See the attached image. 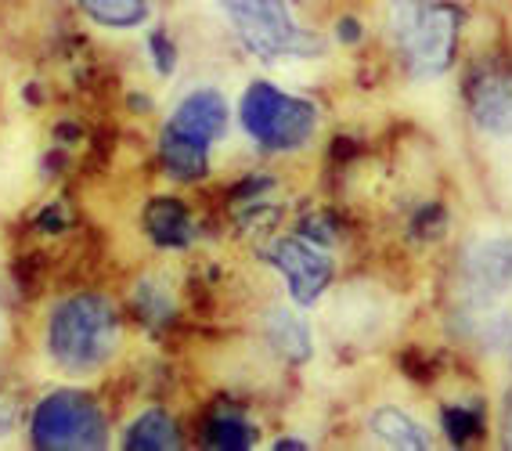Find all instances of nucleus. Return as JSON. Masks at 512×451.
<instances>
[{"label": "nucleus", "mask_w": 512, "mask_h": 451, "mask_svg": "<svg viewBox=\"0 0 512 451\" xmlns=\"http://www.w3.org/2000/svg\"><path fill=\"white\" fill-rule=\"evenodd\" d=\"M119 347V314L98 293H76L47 318V354L69 376L105 369Z\"/></svg>", "instance_id": "f257e3e1"}, {"label": "nucleus", "mask_w": 512, "mask_h": 451, "mask_svg": "<svg viewBox=\"0 0 512 451\" xmlns=\"http://www.w3.org/2000/svg\"><path fill=\"white\" fill-rule=\"evenodd\" d=\"M386 29L412 76H440L455 62L462 15L448 0H390Z\"/></svg>", "instance_id": "f03ea898"}, {"label": "nucleus", "mask_w": 512, "mask_h": 451, "mask_svg": "<svg viewBox=\"0 0 512 451\" xmlns=\"http://www.w3.org/2000/svg\"><path fill=\"white\" fill-rule=\"evenodd\" d=\"M228 130V102L213 87H199L174 109L163 130V163L177 181H195L210 166V148Z\"/></svg>", "instance_id": "7ed1b4c3"}, {"label": "nucleus", "mask_w": 512, "mask_h": 451, "mask_svg": "<svg viewBox=\"0 0 512 451\" xmlns=\"http://www.w3.org/2000/svg\"><path fill=\"white\" fill-rule=\"evenodd\" d=\"M235 26L238 40L264 62L325 55V40L296 26L285 0H213Z\"/></svg>", "instance_id": "20e7f679"}, {"label": "nucleus", "mask_w": 512, "mask_h": 451, "mask_svg": "<svg viewBox=\"0 0 512 451\" xmlns=\"http://www.w3.org/2000/svg\"><path fill=\"white\" fill-rule=\"evenodd\" d=\"M242 127L260 148L293 152L303 148L318 130V105L267 80H256L242 94Z\"/></svg>", "instance_id": "39448f33"}, {"label": "nucleus", "mask_w": 512, "mask_h": 451, "mask_svg": "<svg viewBox=\"0 0 512 451\" xmlns=\"http://www.w3.org/2000/svg\"><path fill=\"white\" fill-rule=\"evenodd\" d=\"M512 289V235L494 231V235H476L458 253L455 264V296L466 318L480 322L484 314L498 307Z\"/></svg>", "instance_id": "423d86ee"}, {"label": "nucleus", "mask_w": 512, "mask_h": 451, "mask_svg": "<svg viewBox=\"0 0 512 451\" xmlns=\"http://www.w3.org/2000/svg\"><path fill=\"white\" fill-rule=\"evenodd\" d=\"M33 444L47 451H94L105 444V415L87 394L55 390L47 394L29 419Z\"/></svg>", "instance_id": "0eeeda50"}, {"label": "nucleus", "mask_w": 512, "mask_h": 451, "mask_svg": "<svg viewBox=\"0 0 512 451\" xmlns=\"http://www.w3.org/2000/svg\"><path fill=\"white\" fill-rule=\"evenodd\" d=\"M466 109L484 141H512V69L484 62L466 83Z\"/></svg>", "instance_id": "6e6552de"}, {"label": "nucleus", "mask_w": 512, "mask_h": 451, "mask_svg": "<svg viewBox=\"0 0 512 451\" xmlns=\"http://www.w3.org/2000/svg\"><path fill=\"white\" fill-rule=\"evenodd\" d=\"M267 260L282 271L289 296L300 307H311L332 282V257L307 239H278Z\"/></svg>", "instance_id": "1a4fd4ad"}, {"label": "nucleus", "mask_w": 512, "mask_h": 451, "mask_svg": "<svg viewBox=\"0 0 512 451\" xmlns=\"http://www.w3.org/2000/svg\"><path fill=\"white\" fill-rule=\"evenodd\" d=\"M383 322L386 314L372 289H347L332 304V329L339 332V340L372 343L379 336V329H383Z\"/></svg>", "instance_id": "9d476101"}, {"label": "nucleus", "mask_w": 512, "mask_h": 451, "mask_svg": "<svg viewBox=\"0 0 512 451\" xmlns=\"http://www.w3.org/2000/svg\"><path fill=\"white\" fill-rule=\"evenodd\" d=\"M368 430H372L379 441L390 444V448L426 451L433 444L430 441V430H426L419 419H412V415L401 412V408H394V405L375 408V412L368 415Z\"/></svg>", "instance_id": "9b49d317"}, {"label": "nucleus", "mask_w": 512, "mask_h": 451, "mask_svg": "<svg viewBox=\"0 0 512 451\" xmlns=\"http://www.w3.org/2000/svg\"><path fill=\"white\" fill-rule=\"evenodd\" d=\"M267 343L285 361H307L311 358V325L303 322L296 311L278 307V311L267 314Z\"/></svg>", "instance_id": "f8f14e48"}, {"label": "nucleus", "mask_w": 512, "mask_h": 451, "mask_svg": "<svg viewBox=\"0 0 512 451\" xmlns=\"http://www.w3.org/2000/svg\"><path fill=\"white\" fill-rule=\"evenodd\" d=\"M145 224L159 246H184V242H192V235H195L188 210H184L177 199H170V195H159L156 203H148Z\"/></svg>", "instance_id": "ddd939ff"}, {"label": "nucleus", "mask_w": 512, "mask_h": 451, "mask_svg": "<svg viewBox=\"0 0 512 451\" xmlns=\"http://www.w3.org/2000/svg\"><path fill=\"white\" fill-rule=\"evenodd\" d=\"M127 448L130 451H170L181 448V433L177 423L163 412H145L138 415L127 430Z\"/></svg>", "instance_id": "4468645a"}, {"label": "nucleus", "mask_w": 512, "mask_h": 451, "mask_svg": "<svg viewBox=\"0 0 512 451\" xmlns=\"http://www.w3.org/2000/svg\"><path fill=\"white\" fill-rule=\"evenodd\" d=\"M91 22L105 29H134L145 22L148 0H76Z\"/></svg>", "instance_id": "2eb2a0df"}, {"label": "nucleus", "mask_w": 512, "mask_h": 451, "mask_svg": "<svg viewBox=\"0 0 512 451\" xmlns=\"http://www.w3.org/2000/svg\"><path fill=\"white\" fill-rule=\"evenodd\" d=\"M206 444L220 451H242L256 444V426L235 412H220L206 423Z\"/></svg>", "instance_id": "dca6fc26"}, {"label": "nucleus", "mask_w": 512, "mask_h": 451, "mask_svg": "<svg viewBox=\"0 0 512 451\" xmlns=\"http://www.w3.org/2000/svg\"><path fill=\"white\" fill-rule=\"evenodd\" d=\"M476 325H480V336L487 340V347L502 350L505 358L512 361V314L491 311V314H484V318H480Z\"/></svg>", "instance_id": "f3484780"}, {"label": "nucleus", "mask_w": 512, "mask_h": 451, "mask_svg": "<svg viewBox=\"0 0 512 451\" xmlns=\"http://www.w3.org/2000/svg\"><path fill=\"white\" fill-rule=\"evenodd\" d=\"M502 444L505 448H512V387L502 401Z\"/></svg>", "instance_id": "a211bd4d"}, {"label": "nucleus", "mask_w": 512, "mask_h": 451, "mask_svg": "<svg viewBox=\"0 0 512 451\" xmlns=\"http://www.w3.org/2000/svg\"><path fill=\"white\" fill-rule=\"evenodd\" d=\"M11 426H15V408H11V405H0V437H4V433H8Z\"/></svg>", "instance_id": "6ab92c4d"}]
</instances>
